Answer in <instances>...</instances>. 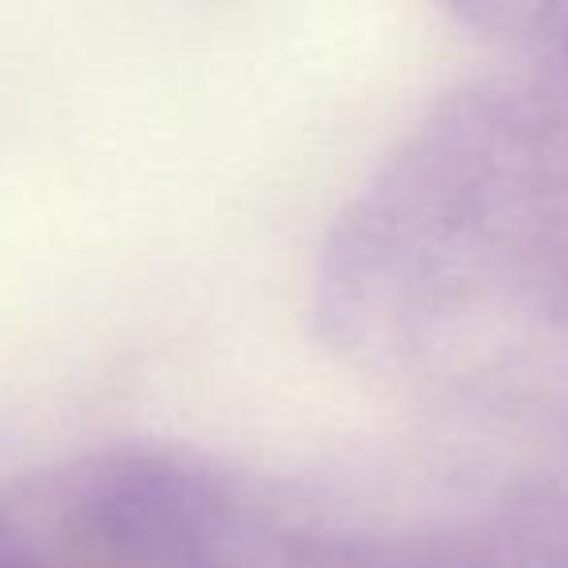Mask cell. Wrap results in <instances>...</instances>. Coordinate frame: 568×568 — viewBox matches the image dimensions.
<instances>
[]
</instances>
